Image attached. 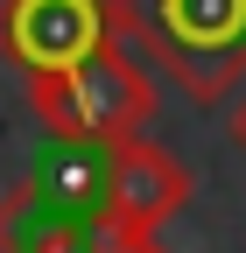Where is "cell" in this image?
Here are the masks:
<instances>
[{
	"mask_svg": "<svg viewBox=\"0 0 246 253\" xmlns=\"http://www.w3.org/2000/svg\"><path fill=\"white\" fill-rule=\"evenodd\" d=\"M28 91V113L49 126V141H120V134H148L162 113V91H155V71L127 49V42H106L91 49L84 63L56 78H36L21 84Z\"/></svg>",
	"mask_w": 246,
	"mask_h": 253,
	"instance_id": "cell-3",
	"label": "cell"
},
{
	"mask_svg": "<svg viewBox=\"0 0 246 253\" xmlns=\"http://www.w3.org/2000/svg\"><path fill=\"white\" fill-rule=\"evenodd\" d=\"M113 28L197 106L246 84V0H113Z\"/></svg>",
	"mask_w": 246,
	"mask_h": 253,
	"instance_id": "cell-2",
	"label": "cell"
},
{
	"mask_svg": "<svg viewBox=\"0 0 246 253\" xmlns=\"http://www.w3.org/2000/svg\"><path fill=\"white\" fill-rule=\"evenodd\" d=\"M232 148H239V155H246V99H239V106H232Z\"/></svg>",
	"mask_w": 246,
	"mask_h": 253,
	"instance_id": "cell-6",
	"label": "cell"
},
{
	"mask_svg": "<svg viewBox=\"0 0 246 253\" xmlns=\"http://www.w3.org/2000/svg\"><path fill=\"white\" fill-rule=\"evenodd\" d=\"M113 36V0H0V56L21 71V84L71 71Z\"/></svg>",
	"mask_w": 246,
	"mask_h": 253,
	"instance_id": "cell-4",
	"label": "cell"
},
{
	"mask_svg": "<svg viewBox=\"0 0 246 253\" xmlns=\"http://www.w3.org/2000/svg\"><path fill=\"white\" fill-rule=\"evenodd\" d=\"M148 253H162V246H148Z\"/></svg>",
	"mask_w": 246,
	"mask_h": 253,
	"instance_id": "cell-7",
	"label": "cell"
},
{
	"mask_svg": "<svg viewBox=\"0 0 246 253\" xmlns=\"http://www.w3.org/2000/svg\"><path fill=\"white\" fill-rule=\"evenodd\" d=\"M148 246L155 239H127L120 225L56 211L28 183H14L7 197H0V253H148Z\"/></svg>",
	"mask_w": 246,
	"mask_h": 253,
	"instance_id": "cell-5",
	"label": "cell"
},
{
	"mask_svg": "<svg viewBox=\"0 0 246 253\" xmlns=\"http://www.w3.org/2000/svg\"><path fill=\"white\" fill-rule=\"evenodd\" d=\"M36 197L56 211L120 225L127 239H155L169 218L190 204V169L148 134H120V141H56L36 169L21 176Z\"/></svg>",
	"mask_w": 246,
	"mask_h": 253,
	"instance_id": "cell-1",
	"label": "cell"
}]
</instances>
